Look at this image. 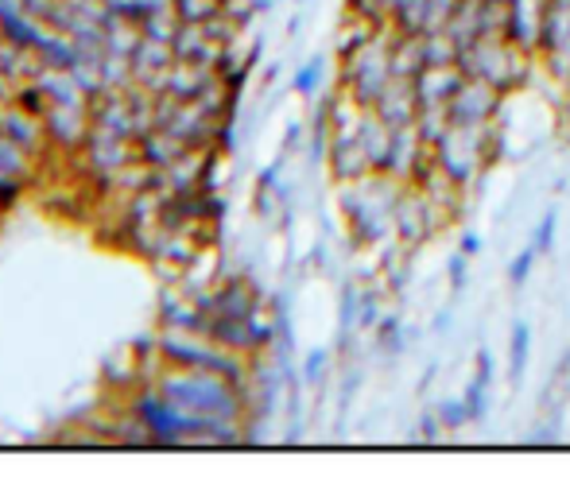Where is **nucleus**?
<instances>
[{"label": "nucleus", "instance_id": "20e7f679", "mask_svg": "<svg viewBox=\"0 0 570 500\" xmlns=\"http://www.w3.org/2000/svg\"><path fill=\"white\" fill-rule=\"evenodd\" d=\"M458 67L466 78H481L497 90H509L528 70V51L520 43H512L509 35H481L469 47H462Z\"/></svg>", "mask_w": 570, "mask_h": 500}, {"label": "nucleus", "instance_id": "1a4fd4ad", "mask_svg": "<svg viewBox=\"0 0 570 500\" xmlns=\"http://www.w3.org/2000/svg\"><path fill=\"white\" fill-rule=\"evenodd\" d=\"M462 67L451 62V67H423L416 74V97L419 109H446V102L454 97V90L462 85Z\"/></svg>", "mask_w": 570, "mask_h": 500}, {"label": "nucleus", "instance_id": "2eb2a0df", "mask_svg": "<svg viewBox=\"0 0 570 500\" xmlns=\"http://www.w3.org/2000/svg\"><path fill=\"white\" fill-rule=\"evenodd\" d=\"M524 346H528V330H524V326H520L516 330V349H512V361H516V373H520V365H524Z\"/></svg>", "mask_w": 570, "mask_h": 500}, {"label": "nucleus", "instance_id": "ddd939ff", "mask_svg": "<svg viewBox=\"0 0 570 500\" xmlns=\"http://www.w3.org/2000/svg\"><path fill=\"white\" fill-rule=\"evenodd\" d=\"M400 4L404 0H353V12L373 20V24H392V16H396Z\"/></svg>", "mask_w": 570, "mask_h": 500}, {"label": "nucleus", "instance_id": "f03ea898", "mask_svg": "<svg viewBox=\"0 0 570 500\" xmlns=\"http://www.w3.org/2000/svg\"><path fill=\"white\" fill-rule=\"evenodd\" d=\"M392 43H396V32L388 27H376L365 43L349 47L346 67H341V82H346V94L361 105H373L376 97L384 94V85L392 82Z\"/></svg>", "mask_w": 570, "mask_h": 500}, {"label": "nucleus", "instance_id": "7ed1b4c3", "mask_svg": "<svg viewBox=\"0 0 570 500\" xmlns=\"http://www.w3.org/2000/svg\"><path fill=\"white\" fill-rule=\"evenodd\" d=\"M155 349H160L163 365L206 369V373L230 376V381H237V384L248 381L245 353H233V349L218 346V341L206 338V334H198V330H167Z\"/></svg>", "mask_w": 570, "mask_h": 500}, {"label": "nucleus", "instance_id": "f8f14e48", "mask_svg": "<svg viewBox=\"0 0 570 500\" xmlns=\"http://www.w3.org/2000/svg\"><path fill=\"white\" fill-rule=\"evenodd\" d=\"M171 9L179 24H206L222 12V0H171Z\"/></svg>", "mask_w": 570, "mask_h": 500}, {"label": "nucleus", "instance_id": "f257e3e1", "mask_svg": "<svg viewBox=\"0 0 570 500\" xmlns=\"http://www.w3.org/2000/svg\"><path fill=\"white\" fill-rule=\"evenodd\" d=\"M155 392L167 404H175L179 411L206 419H241L245 423V384L230 381V376L206 373V369H179V365H160V373L152 376Z\"/></svg>", "mask_w": 570, "mask_h": 500}, {"label": "nucleus", "instance_id": "f3484780", "mask_svg": "<svg viewBox=\"0 0 570 500\" xmlns=\"http://www.w3.org/2000/svg\"><path fill=\"white\" fill-rule=\"evenodd\" d=\"M222 4H225V0H222Z\"/></svg>", "mask_w": 570, "mask_h": 500}, {"label": "nucleus", "instance_id": "6e6552de", "mask_svg": "<svg viewBox=\"0 0 570 500\" xmlns=\"http://www.w3.org/2000/svg\"><path fill=\"white\" fill-rule=\"evenodd\" d=\"M369 109L384 120L388 128H400V125H411L419 117V97H416V78H392L384 85V94L376 97Z\"/></svg>", "mask_w": 570, "mask_h": 500}, {"label": "nucleus", "instance_id": "0eeeda50", "mask_svg": "<svg viewBox=\"0 0 570 500\" xmlns=\"http://www.w3.org/2000/svg\"><path fill=\"white\" fill-rule=\"evenodd\" d=\"M539 47H544L555 74L570 78V0H551V4H547L544 39H539Z\"/></svg>", "mask_w": 570, "mask_h": 500}, {"label": "nucleus", "instance_id": "4468645a", "mask_svg": "<svg viewBox=\"0 0 570 500\" xmlns=\"http://www.w3.org/2000/svg\"><path fill=\"white\" fill-rule=\"evenodd\" d=\"M532 260H536V245H532L528 253H524L516 264H512V280H516V283L524 280V276H528V264H532Z\"/></svg>", "mask_w": 570, "mask_h": 500}, {"label": "nucleus", "instance_id": "9b49d317", "mask_svg": "<svg viewBox=\"0 0 570 500\" xmlns=\"http://www.w3.org/2000/svg\"><path fill=\"white\" fill-rule=\"evenodd\" d=\"M137 152H140V160L148 163L152 171H163V167H171V163L179 160L183 152H190V144L187 140H179L175 132H167V128H148L144 136L137 140Z\"/></svg>", "mask_w": 570, "mask_h": 500}, {"label": "nucleus", "instance_id": "9d476101", "mask_svg": "<svg viewBox=\"0 0 570 500\" xmlns=\"http://www.w3.org/2000/svg\"><path fill=\"white\" fill-rule=\"evenodd\" d=\"M547 4L551 0H512L509 4V39L520 43L524 51H532V47H539V39H544V20H547Z\"/></svg>", "mask_w": 570, "mask_h": 500}, {"label": "nucleus", "instance_id": "39448f33", "mask_svg": "<svg viewBox=\"0 0 570 500\" xmlns=\"http://www.w3.org/2000/svg\"><path fill=\"white\" fill-rule=\"evenodd\" d=\"M501 105V90L481 78H462V85L454 90V97L446 102V120L451 125H489Z\"/></svg>", "mask_w": 570, "mask_h": 500}, {"label": "nucleus", "instance_id": "423d86ee", "mask_svg": "<svg viewBox=\"0 0 570 500\" xmlns=\"http://www.w3.org/2000/svg\"><path fill=\"white\" fill-rule=\"evenodd\" d=\"M454 9H458V0H404L392 24L400 35H431L451 24Z\"/></svg>", "mask_w": 570, "mask_h": 500}, {"label": "nucleus", "instance_id": "dca6fc26", "mask_svg": "<svg viewBox=\"0 0 570 500\" xmlns=\"http://www.w3.org/2000/svg\"><path fill=\"white\" fill-rule=\"evenodd\" d=\"M315 74H318V62H311V67H306L303 74L295 78V85H299V90H311V82H315Z\"/></svg>", "mask_w": 570, "mask_h": 500}]
</instances>
